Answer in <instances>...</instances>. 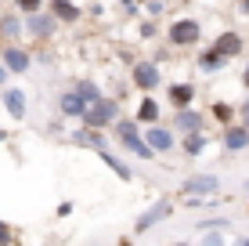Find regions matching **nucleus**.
<instances>
[{
	"label": "nucleus",
	"instance_id": "8",
	"mask_svg": "<svg viewBox=\"0 0 249 246\" xmlns=\"http://www.w3.org/2000/svg\"><path fill=\"white\" fill-rule=\"evenodd\" d=\"M166 101H170L174 109H192V101H195V83H188V80L170 83V87H166Z\"/></svg>",
	"mask_w": 249,
	"mask_h": 246
},
{
	"label": "nucleus",
	"instance_id": "9",
	"mask_svg": "<svg viewBox=\"0 0 249 246\" xmlns=\"http://www.w3.org/2000/svg\"><path fill=\"white\" fill-rule=\"evenodd\" d=\"M47 11L54 15L58 22H69V25L83 19V7H80V4H72V0H47Z\"/></svg>",
	"mask_w": 249,
	"mask_h": 246
},
{
	"label": "nucleus",
	"instance_id": "25",
	"mask_svg": "<svg viewBox=\"0 0 249 246\" xmlns=\"http://www.w3.org/2000/svg\"><path fill=\"white\" fill-rule=\"evenodd\" d=\"M76 91H80V95H83V98H87V101H98V98H101V91H98V87H94V83H90V80H80V83H76Z\"/></svg>",
	"mask_w": 249,
	"mask_h": 246
},
{
	"label": "nucleus",
	"instance_id": "31",
	"mask_svg": "<svg viewBox=\"0 0 249 246\" xmlns=\"http://www.w3.org/2000/svg\"><path fill=\"white\" fill-rule=\"evenodd\" d=\"M7 239V232H4V225H0V243H4Z\"/></svg>",
	"mask_w": 249,
	"mask_h": 246
},
{
	"label": "nucleus",
	"instance_id": "3",
	"mask_svg": "<svg viewBox=\"0 0 249 246\" xmlns=\"http://www.w3.org/2000/svg\"><path fill=\"white\" fill-rule=\"evenodd\" d=\"M170 44L174 47H195L199 44V37H202V22L199 19H177L174 25H170Z\"/></svg>",
	"mask_w": 249,
	"mask_h": 246
},
{
	"label": "nucleus",
	"instance_id": "20",
	"mask_svg": "<svg viewBox=\"0 0 249 246\" xmlns=\"http://www.w3.org/2000/svg\"><path fill=\"white\" fill-rule=\"evenodd\" d=\"M166 203H156V207H152V210H144V214H141V221H137V232H144V228H152V225H156L159 221V217H166Z\"/></svg>",
	"mask_w": 249,
	"mask_h": 246
},
{
	"label": "nucleus",
	"instance_id": "27",
	"mask_svg": "<svg viewBox=\"0 0 249 246\" xmlns=\"http://www.w3.org/2000/svg\"><path fill=\"white\" fill-rule=\"evenodd\" d=\"M7 73H11V69H7V65L0 62V87H4V83H7Z\"/></svg>",
	"mask_w": 249,
	"mask_h": 246
},
{
	"label": "nucleus",
	"instance_id": "21",
	"mask_svg": "<svg viewBox=\"0 0 249 246\" xmlns=\"http://www.w3.org/2000/svg\"><path fill=\"white\" fill-rule=\"evenodd\" d=\"M98 156H101V163H108V167H112V170H116L119 177H123V181H130V170H126V167L119 163V159H116V156H112L108 149H98Z\"/></svg>",
	"mask_w": 249,
	"mask_h": 246
},
{
	"label": "nucleus",
	"instance_id": "23",
	"mask_svg": "<svg viewBox=\"0 0 249 246\" xmlns=\"http://www.w3.org/2000/svg\"><path fill=\"white\" fill-rule=\"evenodd\" d=\"M213 120H220V123H231V120H235V109H231L228 101H217V105H213Z\"/></svg>",
	"mask_w": 249,
	"mask_h": 246
},
{
	"label": "nucleus",
	"instance_id": "33",
	"mask_svg": "<svg viewBox=\"0 0 249 246\" xmlns=\"http://www.w3.org/2000/svg\"><path fill=\"white\" fill-rule=\"evenodd\" d=\"M242 246H249V239H242Z\"/></svg>",
	"mask_w": 249,
	"mask_h": 246
},
{
	"label": "nucleus",
	"instance_id": "32",
	"mask_svg": "<svg viewBox=\"0 0 249 246\" xmlns=\"http://www.w3.org/2000/svg\"><path fill=\"white\" fill-rule=\"evenodd\" d=\"M4 138H7V134H4V131H0V141H4Z\"/></svg>",
	"mask_w": 249,
	"mask_h": 246
},
{
	"label": "nucleus",
	"instance_id": "34",
	"mask_svg": "<svg viewBox=\"0 0 249 246\" xmlns=\"http://www.w3.org/2000/svg\"><path fill=\"white\" fill-rule=\"evenodd\" d=\"M181 246H184V243H181Z\"/></svg>",
	"mask_w": 249,
	"mask_h": 246
},
{
	"label": "nucleus",
	"instance_id": "26",
	"mask_svg": "<svg viewBox=\"0 0 249 246\" xmlns=\"http://www.w3.org/2000/svg\"><path fill=\"white\" fill-rule=\"evenodd\" d=\"M238 120H242V123L249 127V98H246V105H242V109H238Z\"/></svg>",
	"mask_w": 249,
	"mask_h": 246
},
{
	"label": "nucleus",
	"instance_id": "12",
	"mask_svg": "<svg viewBox=\"0 0 249 246\" xmlns=\"http://www.w3.org/2000/svg\"><path fill=\"white\" fill-rule=\"evenodd\" d=\"M184 192H195V196H210V192H220V177L213 174H199V177H188Z\"/></svg>",
	"mask_w": 249,
	"mask_h": 246
},
{
	"label": "nucleus",
	"instance_id": "4",
	"mask_svg": "<svg viewBox=\"0 0 249 246\" xmlns=\"http://www.w3.org/2000/svg\"><path fill=\"white\" fill-rule=\"evenodd\" d=\"M130 80H134V87H141V91H156L159 80H162V73H159L156 62H137L130 69Z\"/></svg>",
	"mask_w": 249,
	"mask_h": 246
},
{
	"label": "nucleus",
	"instance_id": "24",
	"mask_svg": "<svg viewBox=\"0 0 249 246\" xmlns=\"http://www.w3.org/2000/svg\"><path fill=\"white\" fill-rule=\"evenodd\" d=\"M15 11H22V15H36V11H44V0H15Z\"/></svg>",
	"mask_w": 249,
	"mask_h": 246
},
{
	"label": "nucleus",
	"instance_id": "19",
	"mask_svg": "<svg viewBox=\"0 0 249 246\" xmlns=\"http://www.w3.org/2000/svg\"><path fill=\"white\" fill-rule=\"evenodd\" d=\"M137 120H141V123H159V101L156 98H141V105H137Z\"/></svg>",
	"mask_w": 249,
	"mask_h": 246
},
{
	"label": "nucleus",
	"instance_id": "10",
	"mask_svg": "<svg viewBox=\"0 0 249 246\" xmlns=\"http://www.w3.org/2000/svg\"><path fill=\"white\" fill-rule=\"evenodd\" d=\"M144 138H148V145L156 149V152H170L177 145V138L166 131V127H159V123H148V131H144Z\"/></svg>",
	"mask_w": 249,
	"mask_h": 246
},
{
	"label": "nucleus",
	"instance_id": "17",
	"mask_svg": "<svg viewBox=\"0 0 249 246\" xmlns=\"http://www.w3.org/2000/svg\"><path fill=\"white\" fill-rule=\"evenodd\" d=\"M72 141H80V145H90L94 152L105 149V134H101V127H80V131L72 134Z\"/></svg>",
	"mask_w": 249,
	"mask_h": 246
},
{
	"label": "nucleus",
	"instance_id": "15",
	"mask_svg": "<svg viewBox=\"0 0 249 246\" xmlns=\"http://www.w3.org/2000/svg\"><path fill=\"white\" fill-rule=\"evenodd\" d=\"M224 149H228V152L249 149V127H246V123H242V127H228V131H224Z\"/></svg>",
	"mask_w": 249,
	"mask_h": 246
},
{
	"label": "nucleus",
	"instance_id": "1",
	"mask_svg": "<svg viewBox=\"0 0 249 246\" xmlns=\"http://www.w3.org/2000/svg\"><path fill=\"white\" fill-rule=\"evenodd\" d=\"M116 138H119V145H123L126 152H134L137 159H152V156H156V149H152V145H148V138L137 131V123H134V120H123V116H119V123H116Z\"/></svg>",
	"mask_w": 249,
	"mask_h": 246
},
{
	"label": "nucleus",
	"instance_id": "14",
	"mask_svg": "<svg viewBox=\"0 0 249 246\" xmlns=\"http://www.w3.org/2000/svg\"><path fill=\"white\" fill-rule=\"evenodd\" d=\"M22 29H25L22 19H15V15H0V40H4V44H18Z\"/></svg>",
	"mask_w": 249,
	"mask_h": 246
},
{
	"label": "nucleus",
	"instance_id": "5",
	"mask_svg": "<svg viewBox=\"0 0 249 246\" xmlns=\"http://www.w3.org/2000/svg\"><path fill=\"white\" fill-rule=\"evenodd\" d=\"M25 29H29V37L36 40H47L51 33L58 29V19L51 11H36V15H25Z\"/></svg>",
	"mask_w": 249,
	"mask_h": 246
},
{
	"label": "nucleus",
	"instance_id": "2",
	"mask_svg": "<svg viewBox=\"0 0 249 246\" xmlns=\"http://www.w3.org/2000/svg\"><path fill=\"white\" fill-rule=\"evenodd\" d=\"M83 123L87 127H116L119 123V105L112 98H98V101H90V109H87V116H83Z\"/></svg>",
	"mask_w": 249,
	"mask_h": 246
},
{
	"label": "nucleus",
	"instance_id": "6",
	"mask_svg": "<svg viewBox=\"0 0 249 246\" xmlns=\"http://www.w3.org/2000/svg\"><path fill=\"white\" fill-rule=\"evenodd\" d=\"M0 62H4L11 73H25L33 58H29V51L18 47V44H4V47H0Z\"/></svg>",
	"mask_w": 249,
	"mask_h": 246
},
{
	"label": "nucleus",
	"instance_id": "16",
	"mask_svg": "<svg viewBox=\"0 0 249 246\" xmlns=\"http://www.w3.org/2000/svg\"><path fill=\"white\" fill-rule=\"evenodd\" d=\"M4 109H7V116H15V120H22L25 116V95L18 87H4Z\"/></svg>",
	"mask_w": 249,
	"mask_h": 246
},
{
	"label": "nucleus",
	"instance_id": "13",
	"mask_svg": "<svg viewBox=\"0 0 249 246\" xmlns=\"http://www.w3.org/2000/svg\"><path fill=\"white\" fill-rule=\"evenodd\" d=\"M213 47H217V51H220V55H228V58H235V55H238V51H242V47H246V40H242V37H238V33H235V29H228V33H217V40H213Z\"/></svg>",
	"mask_w": 249,
	"mask_h": 246
},
{
	"label": "nucleus",
	"instance_id": "29",
	"mask_svg": "<svg viewBox=\"0 0 249 246\" xmlns=\"http://www.w3.org/2000/svg\"><path fill=\"white\" fill-rule=\"evenodd\" d=\"M242 83H246V87H249V65H246V73H242Z\"/></svg>",
	"mask_w": 249,
	"mask_h": 246
},
{
	"label": "nucleus",
	"instance_id": "18",
	"mask_svg": "<svg viewBox=\"0 0 249 246\" xmlns=\"http://www.w3.org/2000/svg\"><path fill=\"white\" fill-rule=\"evenodd\" d=\"M224 62H228V55H220L217 47H210V51H202V55H199V69H202V73L224 69Z\"/></svg>",
	"mask_w": 249,
	"mask_h": 246
},
{
	"label": "nucleus",
	"instance_id": "22",
	"mask_svg": "<svg viewBox=\"0 0 249 246\" xmlns=\"http://www.w3.org/2000/svg\"><path fill=\"white\" fill-rule=\"evenodd\" d=\"M202 149H206V134H188L184 138V152L188 156H199Z\"/></svg>",
	"mask_w": 249,
	"mask_h": 246
},
{
	"label": "nucleus",
	"instance_id": "7",
	"mask_svg": "<svg viewBox=\"0 0 249 246\" xmlns=\"http://www.w3.org/2000/svg\"><path fill=\"white\" fill-rule=\"evenodd\" d=\"M58 109H62V116H76V120H83L90 109V101L80 95V91H65L62 98H58Z\"/></svg>",
	"mask_w": 249,
	"mask_h": 246
},
{
	"label": "nucleus",
	"instance_id": "28",
	"mask_svg": "<svg viewBox=\"0 0 249 246\" xmlns=\"http://www.w3.org/2000/svg\"><path fill=\"white\" fill-rule=\"evenodd\" d=\"M224 239H220V235H206V246H220Z\"/></svg>",
	"mask_w": 249,
	"mask_h": 246
},
{
	"label": "nucleus",
	"instance_id": "30",
	"mask_svg": "<svg viewBox=\"0 0 249 246\" xmlns=\"http://www.w3.org/2000/svg\"><path fill=\"white\" fill-rule=\"evenodd\" d=\"M242 15H249V0H242Z\"/></svg>",
	"mask_w": 249,
	"mask_h": 246
},
{
	"label": "nucleus",
	"instance_id": "11",
	"mask_svg": "<svg viewBox=\"0 0 249 246\" xmlns=\"http://www.w3.org/2000/svg\"><path fill=\"white\" fill-rule=\"evenodd\" d=\"M174 123H177V131H188V134H202V127H206V116H202V113H195V109H177Z\"/></svg>",
	"mask_w": 249,
	"mask_h": 246
}]
</instances>
